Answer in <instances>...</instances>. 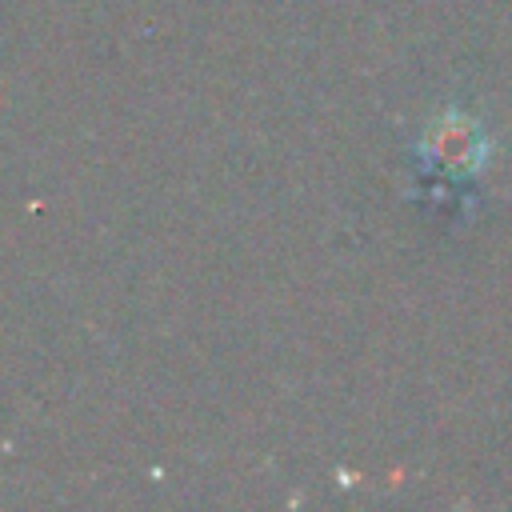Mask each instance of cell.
<instances>
[{
    "label": "cell",
    "mask_w": 512,
    "mask_h": 512,
    "mask_svg": "<svg viewBox=\"0 0 512 512\" xmlns=\"http://www.w3.org/2000/svg\"><path fill=\"white\" fill-rule=\"evenodd\" d=\"M436 160L440 164H464V160H476L480 156V136L468 128V124H452V128H440L436 132Z\"/></svg>",
    "instance_id": "obj_1"
}]
</instances>
